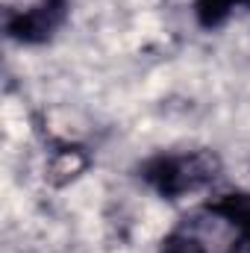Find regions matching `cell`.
I'll list each match as a JSON object with an SVG mask.
<instances>
[{
	"instance_id": "2",
	"label": "cell",
	"mask_w": 250,
	"mask_h": 253,
	"mask_svg": "<svg viewBox=\"0 0 250 253\" xmlns=\"http://www.w3.org/2000/svg\"><path fill=\"white\" fill-rule=\"evenodd\" d=\"M68 12V0H36L30 9L18 12L9 21V36L27 44L44 42L53 36V30H59Z\"/></svg>"
},
{
	"instance_id": "5",
	"label": "cell",
	"mask_w": 250,
	"mask_h": 253,
	"mask_svg": "<svg viewBox=\"0 0 250 253\" xmlns=\"http://www.w3.org/2000/svg\"><path fill=\"white\" fill-rule=\"evenodd\" d=\"M245 3H248V6H250V0H245Z\"/></svg>"
},
{
	"instance_id": "3",
	"label": "cell",
	"mask_w": 250,
	"mask_h": 253,
	"mask_svg": "<svg viewBox=\"0 0 250 253\" xmlns=\"http://www.w3.org/2000/svg\"><path fill=\"white\" fill-rule=\"evenodd\" d=\"M209 212L224 218L227 224H233L239 230V236L245 239V245H250V191L242 194H224L221 200L209 203Z\"/></svg>"
},
{
	"instance_id": "1",
	"label": "cell",
	"mask_w": 250,
	"mask_h": 253,
	"mask_svg": "<svg viewBox=\"0 0 250 253\" xmlns=\"http://www.w3.org/2000/svg\"><path fill=\"white\" fill-rule=\"evenodd\" d=\"M218 171V159L206 150L177 153V156H156L144 165V180L162 197H180L186 191H197L206 186Z\"/></svg>"
},
{
	"instance_id": "4",
	"label": "cell",
	"mask_w": 250,
	"mask_h": 253,
	"mask_svg": "<svg viewBox=\"0 0 250 253\" xmlns=\"http://www.w3.org/2000/svg\"><path fill=\"white\" fill-rule=\"evenodd\" d=\"M162 253H206V251L200 248V242H194L188 236H174V239L165 242Z\"/></svg>"
}]
</instances>
